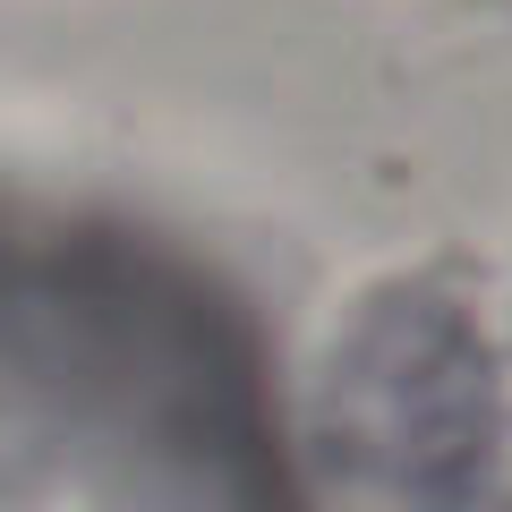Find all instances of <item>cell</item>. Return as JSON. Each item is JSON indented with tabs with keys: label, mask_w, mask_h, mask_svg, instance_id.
Masks as SVG:
<instances>
[{
	"label": "cell",
	"mask_w": 512,
	"mask_h": 512,
	"mask_svg": "<svg viewBox=\"0 0 512 512\" xmlns=\"http://www.w3.org/2000/svg\"><path fill=\"white\" fill-rule=\"evenodd\" d=\"M26 410L60 402L111 444L154 453L180 487L274 495L282 461L265 444L256 359L222 299L180 265L120 239H69L26 265L18 299Z\"/></svg>",
	"instance_id": "cell-1"
},
{
	"label": "cell",
	"mask_w": 512,
	"mask_h": 512,
	"mask_svg": "<svg viewBox=\"0 0 512 512\" xmlns=\"http://www.w3.org/2000/svg\"><path fill=\"white\" fill-rule=\"evenodd\" d=\"M333 402L350 410L384 478L410 495H470L487 470V350L470 342L453 308H384L367 342L350 350Z\"/></svg>",
	"instance_id": "cell-2"
}]
</instances>
